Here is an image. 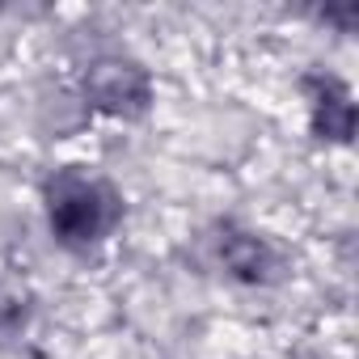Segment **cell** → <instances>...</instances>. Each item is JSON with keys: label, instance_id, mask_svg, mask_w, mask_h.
<instances>
[{"label": "cell", "instance_id": "obj_1", "mask_svg": "<svg viewBox=\"0 0 359 359\" xmlns=\"http://www.w3.org/2000/svg\"><path fill=\"white\" fill-rule=\"evenodd\" d=\"M51 224L64 233V241H93L114 224V199L97 182L64 177L51 191Z\"/></svg>", "mask_w": 359, "mask_h": 359}]
</instances>
